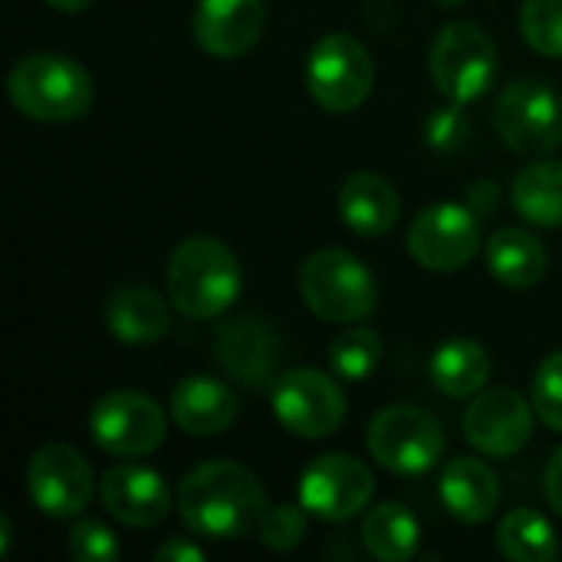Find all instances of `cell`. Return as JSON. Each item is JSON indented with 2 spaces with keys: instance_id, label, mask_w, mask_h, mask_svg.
I'll return each mask as SVG.
<instances>
[{
  "instance_id": "cell-1",
  "label": "cell",
  "mask_w": 562,
  "mask_h": 562,
  "mask_svg": "<svg viewBox=\"0 0 562 562\" xmlns=\"http://www.w3.org/2000/svg\"><path fill=\"white\" fill-rule=\"evenodd\" d=\"M267 510L257 474L237 461H204L178 484L184 527L207 540H244L260 530Z\"/></svg>"
},
{
  "instance_id": "cell-2",
  "label": "cell",
  "mask_w": 562,
  "mask_h": 562,
  "mask_svg": "<svg viewBox=\"0 0 562 562\" xmlns=\"http://www.w3.org/2000/svg\"><path fill=\"white\" fill-rule=\"evenodd\" d=\"M237 254L214 237H188L168 260V300L188 319H217L240 296Z\"/></svg>"
},
{
  "instance_id": "cell-3",
  "label": "cell",
  "mask_w": 562,
  "mask_h": 562,
  "mask_svg": "<svg viewBox=\"0 0 562 562\" xmlns=\"http://www.w3.org/2000/svg\"><path fill=\"white\" fill-rule=\"evenodd\" d=\"M7 95L20 115L59 125L82 119L92 105L95 89L82 63L63 53H33L13 63L7 76Z\"/></svg>"
},
{
  "instance_id": "cell-4",
  "label": "cell",
  "mask_w": 562,
  "mask_h": 562,
  "mask_svg": "<svg viewBox=\"0 0 562 562\" xmlns=\"http://www.w3.org/2000/svg\"><path fill=\"white\" fill-rule=\"evenodd\" d=\"M300 293L310 313L326 323H362L379 300L372 270L349 250L323 247L300 267Z\"/></svg>"
},
{
  "instance_id": "cell-5",
  "label": "cell",
  "mask_w": 562,
  "mask_h": 562,
  "mask_svg": "<svg viewBox=\"0 0 562 562\" xmlns=\"http://www.w3.org/2000/svg\"><path fill=\"white\" fill-rule=\"evenodd\" d=\"M375 86L372 53L352 33H326L306 59V89L313 102L333 115L359 109Z\"/></svg>"
},
{
  "instance_id": "cell-6",
  "label": "cell",
  "mask_w": 562,
  "mask_h": 562,
  "mask_svg": "<svg viewBox=\"0 0 562 562\" xmlns=\"http://www.w3.org/2000/svg\"><path fill=\"white\" fill-rule=\"evenodd\" d=\"M428 69L441 95L451 102L481 99L497 79V46L474 23H445L428 49Z\"/></svg>"
},
{
  "instance_id": "cell-7",
  "label": "cell",
  "mask_w": 562,
  "mask_h": 562,
  "mask_svg": "<svg viewBox=\"0 0 562 562\" xmlns=\"http://www.w3.org/2000/svg\"><path fill=\"white\" fill-rule=\"evenodd\" d=\"M366 445L385 471L425 474L445 454V428L418 405H389L372 418Z\"/></svg>"
},
{
  "instance_id": "cell-8",
  "label": "cell",
  "mask_w": 562,
  "mask_h": 562,
  "mask_svg": "<svg viewBox=\"0 0 562 562\" xmlns=\"http://www.w3.org/2000/svg\"><path fill=\"white\" fill-rule=\"evenodd\" d=\"M494 128L510 151L547 155L562 145V95L543 79H517L494 105Z\"/></svg>"
},
{
  "instance_id": "cell-9",
  "label": "cell",
  "mask_w": 562,
  "mask_h": 562,
  "mask_svg": "<svg viewBox=\"0 0 562 562\" xmlns=\"http://www.w3.org/2000/svg\"><path fill=\"white\" fill-rule=\"evenodd\" d=\"M277 422L296 438H329L346 422L342 385L316 369H293L273 382L270 392Z\"/></svg>"
},
{
  "instance_id": "cell-10",
  "label": "cell",
  "mask_w": 562,
  "mask_h": 562,
  "mask_svg": "<svg viewBox=\"0 0 562 562\" xmlns=\"http://www.w3.org/2000/svg\"><path fill=\"white\" fill-rule=\"evenodd\" d=\"M92 441L115 458H145L168 435L165 412L142 392H109L89 412Z\"/></svg>"
},
{
  "instance_id": "cell-11",
  "label": "cell",
  "mask_w": 562,
  "mask_h": 562,
  "mask_svg": "<svg viewBox=\"0 0 562 562\" xmlns=\"http://www.w3.org/2000/svg\"><path fill=\"white\" fill-rule=\"evenodd\" d=\"M26 494L53 520H76L92 501V468L72 445H43L26 464Z\"/></svg>"
},
{
  "instance_id": "cell-12",
  "label": "cell",
  "mask_w": 562,
  "mask_h": 562,
  "mask_svg": "<svg viewBox=\"0 0 562 562\" xmlns=\"http://www.w3.org/2000/svg\"><path fill=\"white\" fill-rule=\"evenodd\" d=\"M481 250L477 211L464 204H431L408 227V254L431 273H454Z\"/></svg>"
},
{
  "instance_id": "cell-13",
  "label": "cell",
  "mask_w": 562,
  "mask_h": 562,
  "mask_svg": "<svg viewBox=\"0 0 562 562\" xmlns=\"http://www.w3.org/2000/svg\"><path fill=\"white\" fill-rule=\"evenodd\" d=\"M375 494V477L369 464L352 454H323L300 477V504L306 514L326 524H342L359 517Z\"/></svg>"
},
{
  "instance_id": "cell-14",
  "label": "cell",
  "mask_w": 562,
  "mask_h": 562,
  "mask_svg": "<svg viewBox=\"0 0 562 562\" xmlns=\"http://www.w3.org/2000/svg\"><path fill=\"white\" fill-rule=\"evenodd\" d=\"M533 435V412L514 389L481 392L464 412V438L487 458H514Z\"/></svg>"
},
{
  "instance_id": "cell-15",
  "label": "cell",
  "mask_w": 562,
  "mask_h": 562,
  "mask_svg": "<svg viewBox=\"0 0 562 562\" xmlns=\"http://www.w3.org/2000/svg\"><path fill=\"white\" fill-rule=\"evenodd\" d=\"M99 497L112 520L135 527V530L158 527L171 510V494H168L165 477L142 464L109 468L99 484Z\"/></svg>"
},
{
  "instance_id": "cell-16",
  "label": "cell",
  "mask_w": 562,
  "mask_h": 562,
  "mask_svg": "<svg viewBox=\"0 0 562 562\" xmlns=\"http://www.w3.org/2000/svg\"><path fill=\"white\" fill-rule=\"evenodd\" d=\"M267 23L263 0H198L191 16L194 43L217 59H234L247 53Z\"/></svg>"
},
{
  "instance_id": "cell-17",
  "label": "cell",
  "mask_w": 562,
  "mask_h": 562,
  "mask_svg": "<svg viewBox=\"0 0 562 562\" xmlns=\"http://www.w3.org/2000/svg\"><path fill=\"white\" fill-rule=\"evenodd\" d=\"M214 352H217L221 369L231 379L257 389L273 379V369L280 359V342L267 323H260L254 316H237V319H227L224 326H217Z\"/></svg>"
},
{
  "instance_id": "cell-18",
  "label": "cell",
  "mask_w": 562,
  "mask_h": 562,
  "mask_svg": "<svg viewBox=\"0 0 562 562\" xmlns=\"http://www.w3.org/2000/svg\"><path fill=\"white\" fill-rule=\"evenodd\" d=\"M240 415L237 395L227 382L211 375H188L171 392V418L194 438L224 435Z\"/></svg>"
},
{
  "instance_id": "cell-19",
  "label": "cell",
  "mask_w": 562,
  "mask_h": 562,
  "mask_svg": "<svg viewBox=\"0 0 562 562\" xmlns=\"http://www.w3.org/2000/svg\"><path fill=\"white\" fill-rule=\"evenodd\" d=\"M339 214L359 237H385L402 214L398 191L372 171H352L339 188Z\"/></svg>"
},
{
  "instance_id": "cell-20",
  "label": "cell",
  "mask_w": 562,
  "mask_h": 562,
  "mask_svg": "<svg viewBox=\"0 0 562 562\" xmlns=\"http://www.w3.org/2000/svg\"><path fill=\"white\" fill-rule=\"evenodd\" d=\"M105 326L119 342L148 346V342H158L161 336H168L171 310H168L165 296H158V290L128 283V286H119L105 300Z\"/></svg>"
},
{
  "instance_id": "cell-21",
  "label": "cell",
  "mask_w": 562,
  "mask_h": 562,
  "mask_svg": "<svg viewBox=\"0 0 562 562\" xmlns=\"http://www.w3.org/2000/svg\"><path fill=\"white\" fill-rule=\"evenodd\" d=\"M441 501L461 524H487L501 507L497 474L477 458H454L441 474Z\"/></svg>"
},
{
  "instance_id": "cell-22",
  "label": "cell",
  "mask_w": 562,
  "mask_h": 562,
  "mask_svg": "<svg viewBox=\"0 0 562 562\" xmlns=\"http://www.w3.org/2000/svg\"><path fill=\"white\" fill-rule=\"evenodd\" d=\"M547 247L524 227H501L487 240V270L514 290L537 286L547 277Z\"/></svg>"
},
{
  "instance_id": "cell-23",
  "label": "cell",
  "mask_w": 562,
  "mask_h": 562,
  "mask_svg": "<svg viewBox=\"0 0 562 562\" xmlns=\"http://www.w3.org/2000/svg\"><path fill=\"white\" fill-rule=\"evenodd\" d=\"M428 372H431V382L438 392H445L451 398H471L491 379V356L474 339H448L431 356Z\"/></svg>"
},
{
  "instance_id": "cell-24",
  "label": "cell",
  "mask_w": 562,
  "mask_h": 562,
  "mask_svg": "<svg viewBox=\"0 0 562 562\" xmlns=\"http://www.w3.org/2000/svg\"><path fill=\"white\" fill-rule=\"evenodd\" d=\"M514 211L533 227H562V161L527 165L510 188Z\"/></svg>"
},
{
  "instance_id": "cell-25",
  "label": "cell",
  "mask_w": 562,
  "mask_h": 562,
  "mask_svg": "<svg viewBox=\"0 0 562 562\" xmlns=\"http://www.w3.org/2000/svg\"><path fill=\"white\" fill-rule=\"evenodd\" d=\"M366 550L382 562H408L418 553L422 530L405 504H379L362 524Z\"/></svg>"
},
{
  "instance_id": "cell-26",
  "label": "cell",
  "mask_w": 562,
  "mask_h": 562,
  "mask_svg": "<svg viewBox=\"0 0 562 562\" xmlns=\"http://www.w3.org/2000/svg\"><path fill=\"white\" fill-rule=\"evenodd\" d=\"M497 550L514 562H550L560 553V540L540 510L517 507L497 527Z\"/></svg>"
},
{
  "instance_id": "cell-27",
  "label": "cell",
  "mask_w": 562,
  "mask_h": 562,
  "mask_svg": "<svg viewBox=\"0 0 562 562\" xmlns=\"http://www.w3.org/2000/svg\"><path fill=\"white\" fill-rule=\"evenodd\" d=\"M379 359H382V339L369 326L346 329L329 349L333 375L342 382H366L375 372Z\"/></svg>"
},
{
  "instance_id": "cell-28",
  "label": "cell",
  "mask_w": 562,
  "mask_h": 562,
  "mask_svg": "<svg viewBox=\"0 0 562 562\" xmlns=\"http://www.w3.org/2000/svg\"><path fill=\"white\" fill-rule=\"evenodd\" d=\"M520 33L540 56H562V0H524Z\"/></svg>"
},
{
  "instance_id": "cell-29",
  "label": "cell",
  "mask_w": 562,
  "mask_h": 562,
  "mask_svg": "<svg viewBox=\"0 0 562 562\" xmlns=\"http://www.w3.org/2000/svg\"><path fill=\"white\" fill-rule=\"evenodd\" d=\"M69 557L76 562H115L119 560V540L115 533L92 517H82L72 524L69 537H66Z\"/></svg>"
},
{
  "instance_id": "cell-30",
  "label": "cell",
  "mask_w": 562,
  "mask_h": 562,
  "mask_svg": "<svg viewBox=\"0 0 562 562\" xmlns=\"http://www.w3.org/2000/svg\"><path fill=\"white\" fill-rule=\"evenodd\" d=\"M533 408L547 428L562 431V349L550 352L533 375Z\"/></svg>"
},
{
  "instance_id": "cell-31",
  "label": "cell",
  "mask_w": 562,
  "mask_h": 562,
  "mask_svg": "<svg viewBox=\"0 0 562 562\" xmlns=\"http://www.w3.org/2000/svg\"><path fill=\"white\" fill-rule=\"evenodd\" d=\"M260 540L263 547L277 550V553H286L293 547L303 543L306 537V507H293V504H280V507H270L260 520Z\"/></svg>"
},
{
  "instance_id": "cell-32",
  "label": "cell",
  "mask_w": 562,
  "mask_h": 562,
  "mask_svg": "<svg viewBox=\"0 0 562 562\" xmlns=\"http://www.w3.org/2000/svg\"><path fill=\"white\" fill-rule=\"evenodd\" d=\"M468 115L461 102H451L448 109H435L425 122V138L435 151H454L468 138Z\"/></svg>"
},
{
  "instance_id": "cell-33",
  "label": "cell",
  "mask_w": 562,
  "mask_h": 562,
  "mask_svg": "<svg viewBox=\"0 0 562 562\" xmlns=\"http://www.w3.org/2000/svg\"><path fill=\"white\" fill-rule=\"evenodd\" d=\"M201 560H204V553H201L194 543L181 540V537H175V540H168V543H161V547L155 550V562H201Z\"/></svg>"
},
{
  "instance_id": "cell-34",
  "label": "cell",
  "mask_w": 562,
  "mask_h": 562,
  "mask_svg": "<svg viewBox=\"0 0 562 562\" xmlns=\"http://www.w3.org/2000/svg\"><path fill=\"white\" fill-rule=\"evenodd\" d=\"M543 491H547V501H550V507L557 510L562 517V448H557V454L550 458V464H547V477H543Z\"/></svg>"
},
{
  "instance_id": "cell-35",
  "label": "cell",
  "mask_w": 562,
  "mask_h": 562,
  "mask_svg": "<svg viewBox=\"0 0 562 562\" xmlns=\"http://www.w3.org/2000/svg\"><path fill=\"white\" fill-rule=\"evenodd\" d=\"M53 10H59V13H79V10H86L92 0H46Z\"/></svg>"
},
{
  "instance_id": "cell-36",
  "label": "cell",
  "mask_w": 562,
  "mask_h": 562,
  "mask_svg": "<svg viewBox=\"0 0 562 562\" xmlns=\"http://www.w3.org/2000/svg\"><path fill=\"white\" fill-rule=\"evenodd\" d=\"M441 3H445V0H441ZM448 3H461V0H448Z\"/></svg>"
}]
</instances>
